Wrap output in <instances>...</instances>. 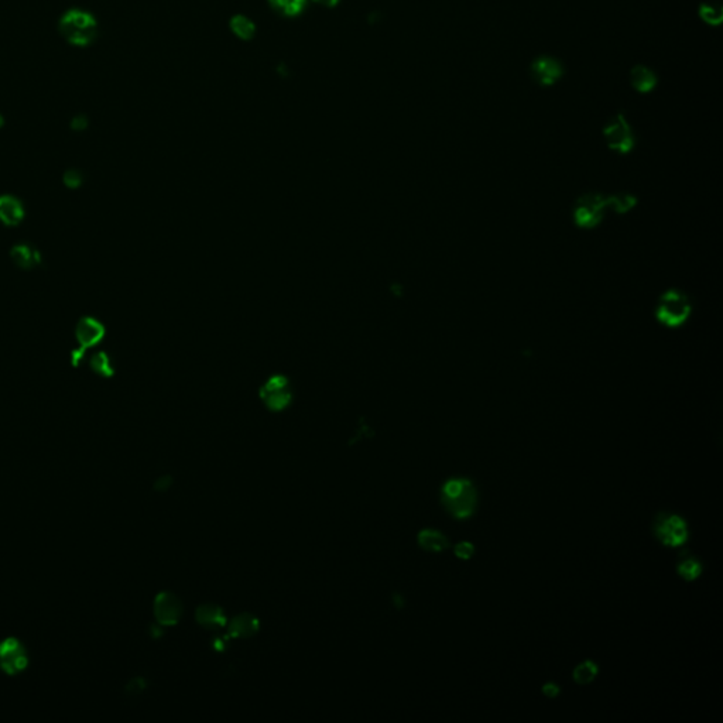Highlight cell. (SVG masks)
Masks as SVG:
<instances>
[{
  "instance_id": "cell-1",
  "label": "cell",
  "mask_w": 723,
  "mask_h": 723,
  "mask_svg": "<svg viewBox=\"0 0 723 723\" xmlns=\"http://www.w3.org/2000/svg\"><path fill=\"white\" fill-rule=\"evenodd\" d=\"M58 31L74 47H89L98 37L95 16L82 9H68L58 20Z\"/></svg>"
},
{
  "instance_id": "cell-10",
  "label": "cell",
  "mask_w": 723,
  "mask_h": 723,
  "mask_svg": "<svg viewBox=\"0 0 723 723\" xmlns=\"http://www.w3.org/2000/svg\"><path fill=\"white\" fill-rule=\"evenodd\" d=\"M182 613L181 602L171 594H161L154 602V615L163 625H175Z\"/></svg>"
},
{
  "instance_id": "cell-24",
  "label": "cell",
  "mask_w": 723,
  "mask_h": 723,
  "mask_svg": "<svg viewBox=\"0 0 723 723\" xmlns=\"http://www.w3.org/2000/svg\"><path fill=\"white\" fill-rule=\"evenodd\" d=\"M64 184L67 188H71V189H77L82 185L84 182V175L80 170H75V168H71L68 170L67 173L64 174Z\"/></svg>"
},
{
  "instance_id": "cell-29",
  "label": "cell",
  "mask_w": 723,
  "mask_h": 723,
  "mask_svg": "<svg viewBox=\"0 0 723 723\" xmlns=\"http://www.w3.org/2000/svg\"><path fill=\"white\" fill-rule=\"evenodd\" d=\"M5 126V117L2 116V113H0V129H2Z\"/></svg>"
},
{
  "instance_id": "cell-8",
  "label": "cell",
  "mask_w": 723,
  "mask_h": 723,
  "mask_svg": "<svg viewBox=\"0 0 723 723\" xmlns=\"http://www.w3.org/2000/svg\"><path fill=\"white\" fill-rule=\"evenodd\" d=\"M29 664L24 645L17 638H6L0 643V669L8 675H17Z\"/></svg>"
},
{
  "instance_id": "cell-23",
  "label": "cell",
  "mask_w": 723,
  "mask_h": 723,
  "mask_svg": "<svg viewBox=\"0 0 723 723\" xmlns=\"http://www.w3.org/2000/svg\"><path fill=\"white\" fill-rule=\"evenodd\" d=\"M91 367L95 373H98L102 377H110L113 374V367H112L110 359L105 352H101V353H96L92 356Z\"/></svg>"
},
{
  "instance_id": "cell-16",
  "label": "cell",
  "mask_w": 723,
  "mask_h": 723,
  "mask_svg": "<svg viewBox=\"0 0 723 723\" xmlns=\"http://www.w3.org/2000/svg\"><path fill=\"white\" fill-rule=\"evenodd\" d=\"M418 543L425 551L441 553L449 547L448 539L437 530H423L418 536Z\"/></svg>"
},
{
  "instance_id": "cell-4",
  "label": "cell",
  "mask_w": 723,
  "mask_h": 723,
  "mask_svg": "<svg viewBox=\"0 0 723 723\" xmlns=\"http://www.w3.org/2000/svg\"><path fill=\"white\" fill-rule=\"evenodd\" d=\"M608 211H612L611 195L605 196L599 192H589L576 200L572 211L574 222L579 228L592 229L602 224Z\"/></svg>"
},
{
  "instance_id": "cell-12",
  "label": "cell",
  "mask_w": 723,
  "mask_h": 723,
  "mask_svg": "<svg viewBox=\"0 0 723 723\" xmlns=\"http://www.w3.org/2000/svg\"><path fill=\"white\" fill-rule=\"evenodd\" d=\"M24 219L23 204L12 195L0 196V222L6 226H17Z\"/></svg>"
},
{
  "instance_id": "cell-17",
  "label": "cell",
  "mask_w": 723,
  "mask_h": 723,
  "mask_svg": "<svg viewBox=\"0 0 723 723\" xmlns=\"http://www.w3.org/2000/svg\"><path fill=\"white\" fill-rule=\"evenodd\" d=\"M257 630V620L250 615H240L231 623V634L236 637H249Z\"/></svg>"
},
{
  "instance_id": "cell-11",
  "label": "cell",
  "mask_w": 723,
  "mask_h": 723,
  "mask_svg": "<svg viewBox=\"0 0 723 723\" xmlns=\"http://www.w3.org/2000/svg\"><path fill=\"white\" fill-rule=\"evenodd\" d=\"M263 399H265V403L273 410H280L286 407L290 402L287 381L282 377L272 379L266 384L265 390H263Z\"/></svg>"
},
{
  "instance_id": "cell-26",
  "label": "cell",
  "mask_w": 723,
  "mask_h": 723,
  "mask_svg": "<svg viewBox=\"0 0 723 723\" xmlns=\"http://www.w3.org/2000/svg\"><path fill=\"white\" fill-rule=\"evenodd\" d=\"M88 127V119L84 115H78L71 120V129L75 131H82Z\"/></svg>"
},
{
  "instance_id": "cell-22",
  "label": "cell",
  "mask_w": 723,
  "mask_h": 723,
  "mask_svg": "<svg viewBox=\"0 0 723 723\" xmlns=\"http://www.w3.org/2000/svg\"><path fill=\"white\" fill-rule=\"evenodd\" d=\"M598 674V666L594 662H585L579 664L574 671V680L578 684H587Z\"/></svg>"
},
{
  "instance_id": "cell-7",
  "label": "cell",
  "mask_w": 723,
  "mask_h": 723,
  "mask_svg": "<svg viewBox=\"0 0 723 723\" xmlns=\"http://www.w3.org/2000/svg\"><path fill=\"white\" fill-rule=\"evenodd\" d=\"M75 337H77V342H78L80 348L73 353V358H71V362L74 366H77L82 362L87 349L98 345L103 339L105 326L92 316H84L80 319V322L77 325Z\"/></svg>"
},
{
  "instance_id": "cell-14",
  "label": "cell",
  "mask_w": 723,
  "mask_h": 723,
  "mask_svg": "<svg viewBox=\"0 0 723 723\" xmlns=\"http://www.w3.org/2000/svg\"><path fill=\"white\" fill-rule=\"evenodd\" d=\"M10 256L15 265L23 270H30L41 263L40 253L27 244H16L12 249Z\"/></svg>"
},
{
  "instance_id": "cell-5",
  "label": "cell",
  "mask_w": 723,
  "mask_h": 723,
  "mask_svg": "<svg viewBox=\"0 0 723 723\" xmlns=\"http://www.w3.org/2000/svg\"><path fill=\"white\" fill-rule=\"evenodd\" d=\"M604 139L612 152L629 154L636 146L634 131L623 113L613 116L602 130Z\"/></svg>"
},
{
  "instance_id": "cell-3",
  "label": "cell",
  "mask_w": 723,
  "mask_h": 723,
  "mask_svg": "<svg viewBox=\"0 0 723 723\" xmlns=\"http://www.w3.org/2000/svg\"><path fill=\"white\" fill-rule=\"evenodd\" d=\"M441 496L446 511L455 518H467L475 511L478 492L469 479H449L442 486Z\"/></svg>"
},
{
  "instance_id": "cell-25",
  "label": "cell",
  "mask_w": 723,
  "mask_h": 723,
  "mask_svg": "<svg viewBox=\"0 0 723 723\" xmlns=\"http://www.w3.org/2000/svg\"><path fill=\"white\" fill-rule=\"evenodd\" d=\"M475 553V547L468 543V541H464V543H459L456 547H455V554L458 558H462V560H468L474 555Z\"/></svg>"
},
{
  "instance_id": "cell-15",
  "label": "cell",
  "mask_w": 723,
  "mask_h": 723,
  "mask_svg": "<svg viewBox=\"0 0 723 723\" xmlns=\"http://www.w3.org/2000/svg\"><path fill=\"white\" fill-rule=\"evenodd\" d=\"M196 620L208 629L221 627L225 625V616L222 609L215 605H204L196 611Z\"/></svg>"
},
{
  "instance_id": "cell-6",
  "label": "cell",
  "mask_w": 723,
  "mask_h": 723,
  "mask_svg": "<svg viewBox=\"0 0 723 723\" xmlns=\"http://www.w3.org/2000/svg\"><path fill=\"white\" fill-rule=\"evenodd\" d=\"M654 532L664 546L677 548L687 543L688 540V527L684 518L670 513H662L657 516L654 523Z\"/></svg>"
},
{
  "instance_id": "cell-21",
  "label": "cell",
  "mask_w": 723,
  "mask_h": 723,
  "mask_svg": "<svg viewBox=\"0 0 723 723\" xmlns=\"http://www.w3.org/2000/svg\"><path fill=\"white\" fill-rule=\"evenodd\" d=\"M677 571H678V574H680L684 579H687V580H694V579H696V578L701 575V572H702V565H701V562H699L696 558H694V557H685V558H682V560L680 561Z\"/></svg>"
},
{
  "instance_id": "cell-2",
  "label": "cell",
  "mask_w": 723,
  "mask_h": 723,
  "mask_svg": "<svg viewBox=\"0 0 723 723\" xmlns=\"http://www.w3.org/2000/svg\"><path fill=\"white\" fill-rule=\"evenodd\" d=\"M692 308V301L687 293L680 289H669L657 300L654 316L666 328H680L691 318Z\"/></svg>"
},
{
  "instance_id": "cell-20",
  "label": "cell",
  "mask_w": 723,
  "mask_h": 723,
  "mask_svg": "<svg viewBox=\"0 0 723 723\" xmlns=\"http://www.w3.org/2000/svg\"><path fill=\"white\" fill-rule=\"evenodd\" d=\"M698 15L709 26H719L723 20V10L717 3H702Z\"/></svg>"
},
{
  "instance_id": "cell-28",
  "label": "cell",
  "mask_w": 723,
  "mask_h": 723,
  "mask_svg": "<svg viewBox=\"0 0 723 723\" xmlns=\"http://www.w3.org/2000/svg\"><path fill=\"white\" fill-rule=\"evenodd\" d=\"M315 3L323 6V8H334L338 5L339 0H314Z\"/></svg>"
},
{
  "instance_id": "cell-19",
  "label": "cell",
  "mask_w": 723,
  "mask_h": 723,
  "mask_svg": "<svg viewBox=\"0 0 723 723\" xmlns=\"http://www.w3.org/2000/svg\"><path fill=\"white\" fill-rule=\"evenodd\" d=\"M231 29L242 40H250L254 36V31H256L254 23L251 20H249L247 17L240 16V15L232 17Z\"/></svg>"
},
{
  "instance_id": "cell-18",
  "label": "cell",
  "mask_w": 723,
  "mask_h": 723,
  "mask_svg": "<svg viewBox=\"0 0 723 723\" xmlns=\"http://www.w3.org/2000/svg\"><path fill=\"white\" fill-rule=\"evenodd\" d=\"M269 3L279 13L287 17H294L304 10L307 0H269Z\"/></svg>"
},
{
  "instance_id": "cell-27",
  "label": "cell",
  "mask_w": 723,
  "mask_h": 723,
  "mask_svg": "<svg viewBox=\"0 0 723 723\" xmlns=\"http://www.w3.org/2000/svg\"><path fill=\"white\" fill-rule=\"evenodd\" d=\"M543 692H544V694H546V695H547L548 698H554V696H557V695H558V692H560V688H558V687H557L555 684H553V682H548V684H546V685H544V688H543Z\"/></svg>"
},
{
  "instance_id": "cell-9",
  "label": "cell",
  "mask_w": 723,
  "mask_h": 723,
  "mask_svg": "<svg viewBox=\"0 0 723 723\" xmlns=\"http://www.w3.org/2000/svg\"><path fill=\"white\" fill-rule=\"evenodd\" d=\"M565 74L564 65L554 57L541 55L532 62V80L540 87H551Z\"/></svg>"
},
{
  "instance_id": "cell-13",
  "label": "cell",
  "mask_w": 723,
  "mask_h": 723,
  "mask_svg": "<svg viewBox=\"0 0 723 723\" xmlns=\"http://www.w3.org/2000/svg\"><path fill=\"white\" fill-rule=\"evenodd\" d=\"M657 82H659V77L645 65H636L630 71V84L640 94L651 92L657 87Z\"/></svg>"
}]
</instances>
